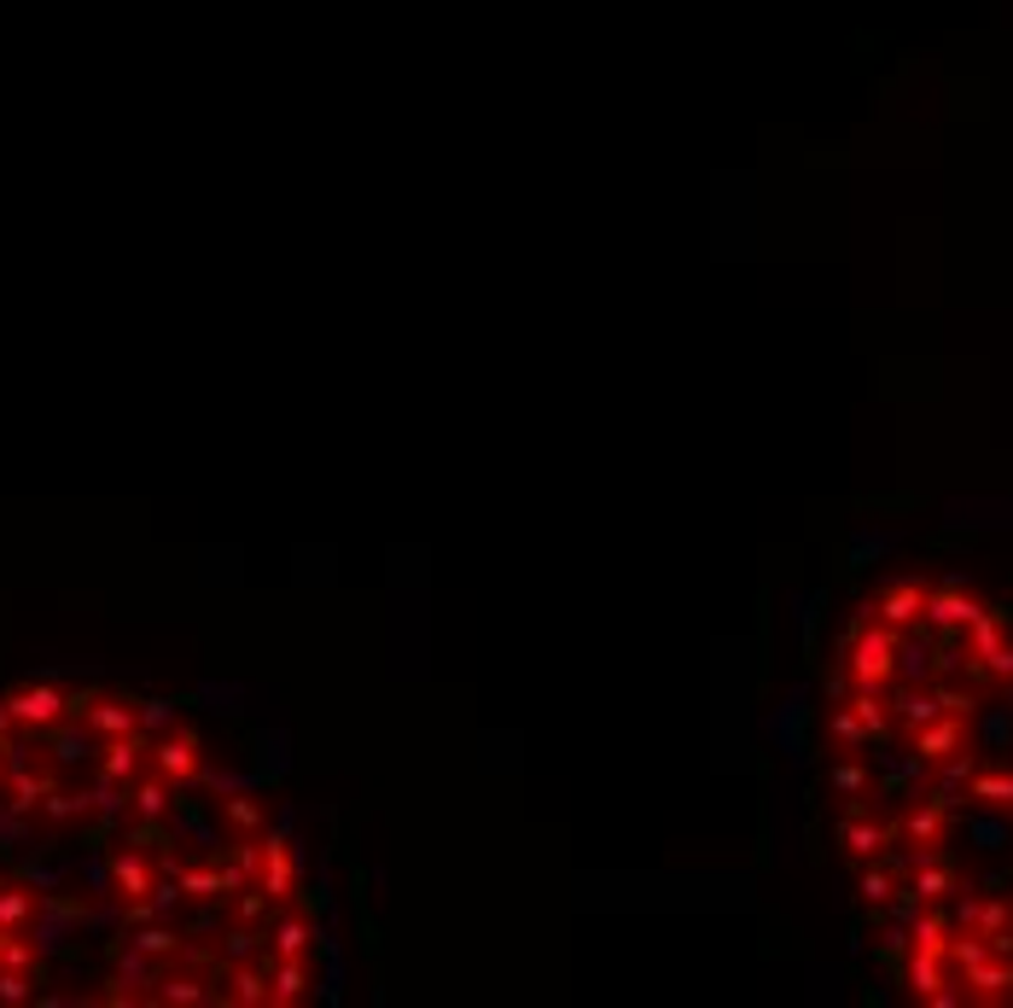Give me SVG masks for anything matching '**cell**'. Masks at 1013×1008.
Instances as JSON below:
<instances>
[{
    "instance_id": "obj_15",
    "label": "cell",
    "mask_w": 1013,
    "mask_h": 1008,
    "mask_svg": "<svg viewBox=\"0 0 1013 1008\" xmlns=\"http://www.w3.org/2000/svg\"><path fill=\"white\" fill-rule=\"evenodd\" d=\"M0 781H7V758H0Z\"/></svg>"
},
{
    "instance_id": "obj_5",
    "label": "cell",
    "mask_w": 1013,
    "mask_h": 1008,
    "mask_svg": "<svg viewBox=\"0 0 1013 1008\" xmlns=\"http://www.w3.org/2000/svg\"><path fill=\"white\" fill-rule=\"evenodd\" d=\"M985 612L978 607V600H967V595H955V590H938V595H926V618H932V624H973V618Z\"/></svg>"
},
{
    "instance_id": "obj_2",
    "label": "cell",
    "mask_w": 1013,
    "mask_h": 1008,
    "mask_svg": "<svg viewBox=\"0 0 1013 1008\" xmlns=\"http://www.w3.org/2000/svg\"><path fill=\"white\" fill-rule=\"evenodd\" d=\"M7 712L19 717L24 729H59L64 717H71V700H64L59 688H47V682H36V688H19V694L7 700Z\"/></svg>"
},
{
    "instance_id": "obj_10",
    "label": "cell",
    "mask_w": 1013,
    "mask_h": 1008,
    "mask_svg": "<svg viewBox=\"0 0 1013 1008\" xmlns=\"http://www.w3.org/2000/svg\"><path fill=\"white\" fill-rule=\"evenodd\" d=\"M967 630H973V653H978V659H990V653L1002 647V630H996V618H990V612H978Z\"/></svg>"
},
{
    "instance_id": "obj_1",
    "label": "cell",
    "mask_w": 1013,
    "mask_h": 1008,
    "mask_svg": "<svg viewBox=\"0 0 1013 1008\" xmlns=\"http://www.w3.org/2000/svg\"><path fill=\"white\" fill-rule=\"evenodd\" d=\"M151 776H163L169 787H187L205 776V752H198V734L193 729H175L151 746Z\"/></svg>"
},
{
    "instance_id": "obj_12",
    "label": "cell",
    "mask_w": 1013,
    "mask_h": 1008,
    "mask_svg": "<svg viewBox=\"0 0 1013 1008\" xmlns=\"http://www.w3.org/2000/svg\"><path fill=\"white\" fill-rule=\"evenodd\" d=\"M938 828H943V804H932V811H920L915 822H908V834L915 839H938Z\"/></svg>"
},
{
    "instance_id": "obj_7",
    "label": "cell",
    "mask_w": 1013,
    "mask_h": 1008,
    "mask_svg": "<svg viewBox=\"0 0 1013 1008\" xmlns=\"http://www.w3.org/2000/svg\"><path fill=\"white\" fill-rule=\"evenodd\" d=\"M967 834H973V846H978V851H1008V846H1013V828H1008L1002 816H973V822H967Z\"/></svg>"
},
{
    "instance_id": "obj_4",
    "label": "cell",
    "mask_w": 1013,
    "mask_h": 1008,
    "mask_svg": "<svg viewBox=\"0 0 1013 1008\" xmlns=\"http://www.w3.org/2000/svg\"><path fill=\"white\" fill-rule=\"evenodd\" d=\"M915 752H920V764H943V758H955V752H961V724H955V717H932V724H920Z\"/></svg>"
},
{
    "instance_id": "obj_3",
    "label": "cell",
    "mask_w": 1013,
    "mask_h": 1008,
    "mask_svg": "<svg viewBox=\"0 0 1013 1008\" xmlns=\"http://www.w3.org/2000/svg\"><path fill=\"white\" fill-rule=\"evenodd\" d=\"M891 670H898V635L891 630H868L856 635V659H851V677L856 688H880Z\"/></svg>"
},
{
    "instance_id": "obj_11",
    "label": "cell",
    "mask_w": 1013,
    "mask_h": 1008,
    "mask_svg": "<svg viewBox=\"0 0 1013 1008\" xmlns=\"http://www.w3.org/2000/svg\"><path fill=\"white\" fill-rule=\"evenodd\" d=\"M844 846H851L856 857H868L874 846H880V828H868V822H844Z\"/></svg>"
},
{
    "instance_id": "obj_6",
    "label": "cell",
    "mask_w": 1013,
    "mask_h": 1008,
    "mask_svg": "<svg viewBox=\"0 0 1013 1008\" xmlns=\"http://www.w3.org/2000/svg\"><path fill=\"white\" fill-rule=\"evenodd\" d=\"M880 612H886L891 630H898V624H915V618L926 612V590H915V583H898V590L880 600Z\"/></svg>"
},
{
    "instance_id": "obj_9",
    "label": "cell",
    "mask_w": 1013,
    "mask_h": 1008,
    "mask_svg": "<svg viewBox=\"0 0 1013 1008\" xmlns=\"http://www.w3.org/2000/svg\"><path fill=\"white\" fill-rule=\"evenodd\" d=\"M303 945H309V927L297 915H285L274 927V956H303Z\"/></svg>"
},
{
    "instance_id": "obj_8",
    "label": "cell",
    "mask_w": 1013,
    "mask_h": 1008,
    "mask_svg": "<svg viewBox=\"0 0 1013 1008\" xmlns=\"http://www.w3.org/2000/svg\"><path fill=\"white\" fill-rule=\"evenodd\" d=\"M29 921V892H19V886H0V933H19Z\"/></svg>"
},
{
    "instance_id": "obj_14",
    "label": "cell",
    "mask_w": 1013,
    "mask_h": 1008,
    "mask_svg": "<svg viewBox=\"0 0 1013 1008\" xmlns=\"http://www.w3.org/2000/svg\"><path fill=\"white\" fill-rule=\"evenodd\" d=\"M833 781L844 787V793H863V781H868V776H863L856 764H839V769H833Z\"/></svg>"
},
{
    "instance_id": "obj_13",
    "label": "cell",
    "mask_w": 1013,
    "mask_h": 1008,
    "mask_svg": "<svg viewBox=\"0 0 1013 1008\" xmlns=\"http://www.w3.org/2000/svg\"><path fill=\"white\" fill-rule=\"evenodd\" d=\"M863 892H868L874 903H886V898H891V875H880V869H868V881H863Z\"/></svg>"
}]
</instances>
